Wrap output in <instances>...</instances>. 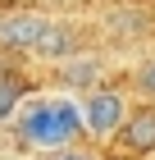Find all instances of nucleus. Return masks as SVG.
<instances>
[{"instance_id":"nucleus-1","label":"nucleus","mask_w":155,"mask_h":160,"mask_svg":"<svg viewBox=\"0 0 155 160\" xmlns=\"http://www.w3.org/2000/svg\"><path fill=\"white\" fill-rule=\"evenodd\" d=\"M78 133H82V110L73 101H36L18 119V137H23L27 147H46V151L73 147Z\"/></svg>"},{"instance_id":"nucleus-2","label":"nucleus","mask_w":155,"mask_h":160,"mask_svg":"<svg viewBox=\"0 0 155 160\" xmlns=\"http://www.w3.org/2000/svg\"><path fill=\"white\" fill-rule=\"evenodd\" d=\"M78 110H82V133L109 142V137L119 133V123L128 119V101H123V92H114V87H91V96H87Z\"/></svg>"},{"instance_id":"nucleus-3","label":"nucleus","mask_w":155,"mask_h":160,"mask_svg":"<svg viewBox=\"0 0 155 160\" xmlns=\"http://www.w3.org/2000/svg\"><path fill=\"white\" fill-rule=\"evenodd\" d=\"M109 142L119 147L123 160H146V156H155V105L128 110V119L119 123V133L109 137Z\"/></svg>"},{"instance_id":"nucleus-4","label":"nucleus","mask_w":155,"mask_h":160,"mask_svg":"<svg viewBox=\"0 0 155 160\" xmlns=\"http://www.w3.org/2000/svg\"><path fill=\"white\" fill-rule=\"evenodd\" d=\"M46 28H50V18H46V14H36V9L5 14V18H0V46H5V50H32L36 41H41Z\"/></svg>"},{"instance_id":"nucleus-5","label":"nucleus","mask_w":155,"mask_h":160,"mask_svg":"<svg viewBox=\"0 0 155 160\" xmlns=\"http://www.w3.org/2000/svg\"><path fill=\"white\" fill-rule=\"evenodd\" d=\"M32 55H36V60H55V64L73 60V55H78V28L55 23V18H50V28L41 32V41L32 46Z\"/></svg>"},{"instance_id":"nucleus-6","label":"nucleus","mask_w":155,"mask_h":160,"mask_svg":"<svg viewBox=\"0 0 155 160\" xmlns=\"http://www.w3.org/2000/svg\"><path fill=\"white\" fill-rule=\"evenodd\" d=\"M100 73V60H96V55H82V60H78V55H73V60H64L60 64V82L69 87H91V78Z\"/></svg>"},{"instance_id":"nucleus-7","label":"nucleus","mask_w":155,"mask_h":160,"mask_svg":"<svg viewBox=\"0 0 155 160\" xmlns=\"http://www.w3.org/2000/svg\"><path fill=\"white\" fill-rule=\"evenodd\" d=\"M23 96H27V87L18 82V73H0V123H9L18 114Z\"/></svg>"},{"instance_id":"nucleus-8","label":"nucleus","mask_w":155,"mask_h":160,"mask_svg":"<svg viewBox=\"0 0 155 160\" xmlns=\"http://www.w3.org/2000/svg\"><path fill=\"white\" fill-rule=\"evenodd\" d=\"M132 82H137V92H142L146 101H155V55L137 64V78H132Z\"/></svg>"},{"instance_id":"nucleus-9","label":"nucleus","mask_w":155,"mask_h":160,"mask_svg":"<svg viewBox=\"0 0 155 160\" xmlns=\"http://www.w3.org/2000/svg\"><path fill=\"white\" fill-rule=\"evenodd\" d=\"M50 160H91V156H87V151H78V147H64V151H55Z\"/></svg>"}]
</instances>
